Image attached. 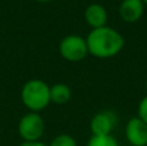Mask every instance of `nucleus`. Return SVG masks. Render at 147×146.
Segmentation results:
<instances>
[{"label": "nucleus", "instance_id": "1", "mask_svg": "<svg viewBox=\"0 0 147 146\" xmlns=\"http://www.w3.org/2000/svg\"><path fill=\"white\" fill-rule=\"evenodd\" d=\"M88 53L99 59L112 58L123 51L125 40L117 30L110 26L90 30L85 38Z\"/></svg>", "mask_w": 147, "mask_h": 146}, {"label": "nucleus", "instance_id": "2", "mask_svg": "<svg viewBox=\"0 0 147 146\" xmlns=\"http://www.w3.org/2000/svg\"><path fill=\"white\" fill-rule=\"evenodd\" d=\"M21 100L31 113H39L51 103V87L44 80L31 79L22 87Z\"/></svg>", "mask_w": 147, "mask_h": 146}, {"label": "nucleus", "instance_id": "3", "mask_svg": "<svg viewBox=\"0 0 147 146\" xmlns=\"http://www.w3.org/2000/svg\"><path fill=\"white\" fill-rule=\"evenodd\" d=\"M45 131L44 119L39 113H27L21 118L18 123V133L23 142L40 141Z\"/></svg>", "mask_w": 147, "mask_h": 146}, {"label": "nucleus", "instance_id": "4", "mask_svg": "<svg viewBox=\"0 0 147 146\" xmlns=\"http://www.w3.org/2000/svg\"><path fill=\"white\" fill-rule=\"evenodd\" d=\"M59 54L69 62H80L88 56L85 38L80 35H67L59 41Z\"/></svg>", "mask_w": 147, "mask_h": 146}, {"label": "nucleus", "instance_id": "5", "mask_svg": "<svg viewBox=\"0 0 147 146\" xmlns=\"http://www.w3.org/2000/svg\"><path fill=\"white\" fill-rule=\"evenodd\" d=\"M116 123H117V118L114 111L103 110L94 114V116L90 120L92 136H107V135H111Z\"/></svg>", "mask_w": 147, "mask_h": 146}, {"label": "nucleus", "instance_id": "6", "mask_svg": "<svg viewBox=\"0 0 147 146\" xmlns=\"http://www.w3.org/2000/svg\"><path fill=\"white\" fill-rule=\"evenodd\" d=\"M125 139L132 146H147V124L138 116L129 119L125 126Z\"/></svg>", "mask_w": 147, "mask_h": 146}, {"label": "nucleus", "instance_id": "7", "mask_svg": "<svg viewBox=\"0 0 147 146\" xmlns=\"http://www.w3.org/2000/svg\"><path fill=\"white\" fill-rule=\"evenodd\" d=\"M145 12L142 0H123L119 5V16L124 22L136 23L141 20Z\"/></svg>", "mask_w": 147, "mask_h": 146}, {"label": "nucleus", "instance_id": "8", "mask_svg": "<svg viewBox=\"0 0 147 146\" xmlns=\"http://www.w3.org/2000/svg\"><path fill=\"white\" fill-rule=\"evenodd\" d=\"M84 20H85L86 25L94 30V28H99L107 26V20H109V14H107L106 8L102 4H89L85 8L84 12Z\"/></svg>", "mask_w": 147, "mask_h": 146}, {"label": "nucleus", "instance_id": "9", "mask_svg": "<svg viewBox=\"0 0 147 146\" xmlns=\"http://www.w3.org/2000/svg\"><path fill=\"white\" fill-rule=\"evenodd\" d=\"M71 98V89L65 83H57L51 87V102L56 105H65Z\"/></svg>", "mask_w": 147, "mask_h": 146}, {"label": "nucleus", "instance_id": "10", "mask_svg": "<svg viewBox=\"0 0 147 146\" xmlns=\"http://www.w3.org/2000/svg\"><path fill=\"white\" fill-rule=\"evenodd\" d=\"M86 146H119V144L112 135H107V136H92Z\"/></svg>", "mask_w": 147, "mask_h": 146}, {"label": "nucleus", "instance_id": "11", "mask_svg": "<svg viewBox=\"0 0 147 146\" xmlns=\"http://www.w3.org/2000/svg\"><path fill=\"white\" fill-rule=\"evenodd\" d=\"M48 146H78V144H76V140L71 135L61 133L54 137Z\"/></svg>", "mask_w": 147, "mask_h": 146}, {"label": "nucleus", "instance_id": "12", "mask_svg": "<svg viewBox=\"0 0 147 146\" xmlns=\"http://www.w3.org/2000/svg\"><path fill=\"white\" fill-rule=\"evenodd\" d=\"M138 118L142 119L143 122L147 124V96L141 100V102L138 103Z\"/></svg>", "mask_w": 147, "mask_h": 146}, {"label": "nucleus", "instance_id": "13", "mask_svg": "<svg viewBox=\"0 0 147 146\" xmlns=\"http://www.w3.org/2000/svg\"><path fill=\"white\" fill-rule=\"evenodd\" d=\"M20 146H48L41 141H35V142H22Z\"/></svg>", "mask_w": 147, "mask_h": 146}, {"label": "nucleus", "instance_id": "14", "mask_svg": "<svg viewBox=\"0 0 147 146\" xmlns=\"http://www.w3.org/2000/svg\"><path fill=\"white\" fill-rule=\"evenodd\" d=\"M36 1H39V3H51V1H53V0H36Z\"/></svg>", "mask_w": 147, "mask_h": 146}, {"label": "nucleus", "instance_id": "15", "mask_svg": "<svg viewBox=\"0 0 147 146\" xmlns=\"http://www.w3.org/2000/svg\"><path fill=\"white\" fill-rule=\"evenodd\" d=\"M143 4H145V7H147V0H142Z\"/></svg>", "mask_w": 147, "mask_h": 146}, {"label": "nucleus", "instance_id": "16", "mask_svg": "<svg viewBox=\"0 0 147 146\" xmlns=\"http://www.w3.org/2000/svg\"><path fill=\"white\" fill-rule=\"evenodd\" d=\"M146 89H147V79H146Z\"/></svg>", "mask_w": 147, "mask_h": 146}]
</instances>
